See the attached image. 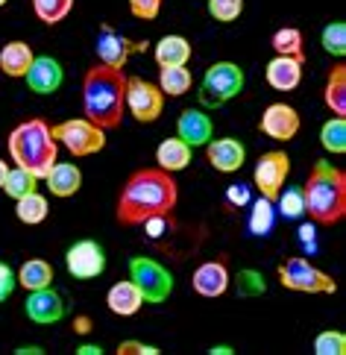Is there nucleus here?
<instances>
[{"label": "nucleus", "instance_id": "f257e3e1", "mask_svg": "<svg viewBox=\"0 0 346 355\" xmlns=\"http://www.w3.org/2000/svg\"><path fill=\"white\" fill-rule=\"evenodd\" d=\"M179 202V185L173 173L162 168H141L123 182L114 218L121 226H141L150 218H171Z\"/></svg>", "mask_w": 346, "mask_h": 355}, {"label": "nucleus", "instance_id": "f03ea898", "mask_svg": "<svg viewBox=\"0 0 346 355\" xmlns=\"http://www.w3.org/2000/svg\"><path fill=\"white\" fill-rule=\"evenodd\" d=\"M126 115V73L121 68L92 65L83 73V118L100 130H114Z\"/></svg>", "mask_w": 346, "mask_h": 355}, {"label": "nucleus", "instance_id": "7ed1b4c3", "mask_svg": "<svg viewBox=\"0 0 346 355\" xmlns=\"http://www.w3.org/2000/svg\"><path fill=\"white\" fill-rule=\"evenodd\" d=\"M305 214L314 226H335L346 218V173L331 162H314L302 185Z\"/></svg>", "mask_w": 346, "mask_h": 355}, {"label": "nucleus", "instance_id": "20e7f679", "mask_svg": "<svg viewBox=\"0 0 346 355\" xmlns=\"http://www.w3.org/2000/svg\"><path fill=\"white\" fill-rule=\"evenodd\" d=\"M9 156L18 168L44 180L47 171L53 168V162L59 159V141L50 132V123L42 118H30L18 123L9 132Z\"/></svg>", "mask_w": 346, "mask_h": 355}, {"label": "nucleus", "instance_id": "39448f33", "mask_svg": "<svg viewBox=\"0 0 346 355\" xmlns=\"http://www.w3.org/2000/svg\"><path fill=\"white\" fill-rule=\"evenodd\" d=\"M279 285L297 294H338V282L326 270H320L314 261L302 256H291L279 264Z\"/></svg>", "mask_w": 346, "mask_h": 355}, {"label": "nucleus", "instance_id": "423d86ee", "mask_svg": "<svg viewBox=\"0 0 346 355\" xmlns=\"http://www.w3.org/2000/svg\"><path fill=\"white\" fill-rule=\"evenodd\" d=\"M50 132H53V138L73 159H85V156H94L100 150H106V130H100L88 118L59 121L50 126Z\"/></svg>", "mask_w": 346, "mask_h": 355}, {"label": "nucleus", "instance_id": "0eeeda50", "mask_svg": "<svg viewBox=\"0 0 346 355\" xmlns=\"http://www.w3.org/2000/svg\"><path fill=\"white\" fill-rule=\"evenodd\" d=\"M243 83H247V73L238 62H214L202 73V100L209 106H223L243 92Z\"/></svg>", "mask_w": 346, "mask_h": 355}, {"label": "nucleus", "instance_id": "6e6552de", "mask_svg": "<svg viewBox=\"0 0 346 355\" xmlns=\"http://www.w3.org/2000/svg\"><path fill=\"white\" fill-rule=\"evenodd\" d=\"M130 279L141 291L144 302H164L173 294V273L159 264L156 259L147 256H132L130 259Z\"/></svg>", "mask_w": 346, "mask_h": 355}, {"label": "nucleus", "instance_id": "1a4fd4ad", "mask_svg": "<svg viewBox=\"0 0 346 355\" xmlns=\"http://www.w3.org/2000/svg\"><path fill=\"white\" fill-rule=\"evenodd\" d=\"M291 173V156L285 150H267L261 153V159L255 162V171H252V185L259 197L276 202L279 191L285 188V180Z\"/></svg>", "mask_w": 346, "mask_h": 355}, {"label": "nucleus", "instance_id": "9d476101", "mask_svg": "<svg viewBox=\"0 0 346 355\" xmlns=\"http://www.w3.org/2000/svg\"><path fill=\"white\" fill-rule=\"evenodd\" d=\"M164 109V94L156 83L144 77H126V112L138 123H153L159 121Z\"/></svg>", "mask_w": 346, "mask_h": 355}, {"label": "nucleus", "instance_id": "9b49d317", "mask_svg": "<svg viewBox=\"0 0 346 355\" xmlns=\"http://www.w3.org/2000/svg\"><path fill=\"white\" fill-rule=\"evenodd\" d=\"M94 50H97V62L100 65H109V68H126L132 53H141L147 50V42H138V39H130L126 33L109 27L103 24L97 33V42H94Z\"/></svg>", "mask_w": 346, "mask_h": 355}, {"label": "nucleus", "instance_id": "f8f14e48", "mask_svg": "<svg viewBox=\"0 0 346 355\" xmlns=\"http://www.w3.org/2000/svg\"><path fill=\"white\" fill-rule=\"evenodd\" d=\"M65 270L73 279H80V282L103 276V270H106V250L92 238L76 241V244H71L68 252H65Z\"/></svg>", "mask_w": 346, "mask_h": 355}, {"label": "nucleus", "instance_id": "ddd939ff", "mask_svg": "<svg viewBox=\"0 0 346 355\" xmlns=\"http://www.w3.org/2000/svg\"><path fill=\"white\" fill-rule=\"evenodd\" d=\"M300 112L288 106V103H270L264 112H261V121H259V130L270 138V141H279V144H288L293 138L300 135Z\"/></svg>", "mask_w": 346, "mask_h": 355}, {"label": "nucleus", "instance_id": "4468645a", "mask_svg": "<svg viewBox=\"0 0 346 355\" xmlns=\"http://www.w3.org/2000/svg\"><path fill=\"white\" fill-rule=\"evenodd\" d=\"M27 302H24V311L33 323L38 326H53L65 317V300H62L59 291H53V285L38 288V291H27Z\"/></svg>", "mask_w": 346, "mask_h": 355}, {"label": "nucleus", "instance_id": "2eb2a0df", "mask_svg": "<svg viewBox=\"0 0 346 355\" xmlns=\"http://www.w3.org/2000/svg\"><path fill=\"white\" fill-rule=\"evenodd\" d=\"M206 162L217 173H238L243 168V162H247V147L232 135L211 138L206 144Z\"/></svg>", "mask_w": 346, "mask_h": 355}, {"label": "nucleus", "instance_id": "dca6fc26", "mask_svg": "<svg viewBox=\"0 0 346 355\" xmlns=\"http://www.w3.org/2000/svg\"><path fill=\"white\" fill-rule=\"evenodd\" d=\"M24 80H27V88L33 94L47 97V94H56L62 88V83H65V71H62L59 59H53V56H35L30 71L24 73Z\"/></svg>", "mask_w": 346, "mask_h": 355}, {"label": "nucleus", "instance_id": "f3484780", "mask_svg": "<svg viewBox=\"0 0 346 355\" xmlns=\"http://www.w3.org/2000/svg\"><path fill=\"white\" fill-rule=\"evenodd\" d=\"M229 282H232V276H229V268H226L223 259L202 261L200 268L194 270V276H191V288H194L200 297H206V300L223 297L229 291Z\"/></svg>", "mask_w": 346, "mask_h": 355}, {"label": "nucleus", "instance_id": "a211bd4d", "mask_svg": "<svg viewBox=\"0 0 346 355\" xmlns=\"http://www.w3.org/2000/svg\"><path fill=\"white\" fill-rule=\"evenodd\" d=\"M302 65L305 59L297 56H273L267 62V71H264V80L273 92H293L300 83H302Z\"/></svg>", "mask_w": 346, "mask_h": 355}, {"label": "nucleus", "instance_id": "6ab92c4d", "mask_svg": "<svg viewBox=\"0 0 346 355\" xmlns=\"http://www.w3.org/2000/svg\"><path fill=\"white\" fill-rule=\"evenodd\" d=\"M176 135L191 147H206L214 138V123L202 109H185L176 118Z\"/></svg>", "mask_w": 346, "mask_h": 355}, {"label": "nucleus", "instance_id": "aec40b11", "mask_svg": "<svg viewBox=\"0 0 346 355\" xmlns=\"http://www.w3.org/2000/svg\"><path fill=\"white\" fill-rule=\"evenodd\" d=\"M44 185H47V191L59 197V200H68L73 194H80V188H83V171H80V164H73V162H53V168L47 171L44 176Z\"/></svg>", "mask_w": 346, "mask_h": 355}, {"label": "nucleus", "instance_id": "412c9836", "mask_svg": "<svg viewBox=\"0 0 346 355\" xmlns=\"http://www.w3.org/2000/svg\"><path fill=\"white\" fill-rule=\"evenodd\" d=\"M141 306H144V297H141L132 279H121L106 291V309L118 317H132L141 311Z\"/></svg>", "mask_w": 346, "mask_h": 355}, {"label": "nucleus", "instance_id": "4be33fe9", "mask_svg": "<svg viewBox=\"0 0 346 355\" xmlns=\"http://www.w3.org/2000/svg\"><path fill=\"white\" fill-rule=\"evenodd\" d=\"M33 59H35V53L27 42L12 39L9 44H3V50H0V73L9 80H24V73H27L33 65Z\"/></svg>", "mask_w": 346, "mask_h": 355}, {"label": "nucleus", "instance_id": "5701e85b", "mask_svg": "<svg viewBox=\"0 0 346 355\" xmlns=\"http://www.w3.org/2000/svg\"><path fill=\"white\" fill-rule=\"evenodd\" d=\"M191 156H194V147L185 144L182 138H164V141L156 147V168L168 171V173H179L191 164Z\"/></svg>", "mask_w": 346, "mask_h": 355}, {"label": "nucleus", "instance_id": "b1692460", "mask_svg": "<svg viewBox=\"0 0 346 355\" xmlns=\"http://www.w3.org/2000/svg\"><path fill=\"white\" fill-rule=\"evenodd\" d=\"M191 42L185 35H162L156 42V50H153V59H156L159 68H171V65H188L191 62Z\"/></svg>", "mask_w": 346, "mask_h": 355}, {"label": "nucleus", "instance_id": "393cba45", "mask_svg": "<svg viewBox=\"0 0 346 355\" xmlns=\"http://www.w3.org/2000/svg\"><path fill=\"white\" fill-rule=\"evenodd\" d=\"M15 276H18V285L24 291L47 288V285H53V264L44 261V259H27L15 270Z\"/></svg>", "mask_w": 346, "mask_h": 355}, {"label": "nucleus", "instance_id": "a878e982", "mask_svg": "<svg viewBox=\"0 0 346 355\" xmlns=\"http://www.w3.org/2000/svg\"><path fill=\"white\" fill-rule=\"evenodd\" d=\"M323 103L329 106L331 115H346V65L338 62L329 71L326 88H323Z\"/></svg>", "mask_w": 346, "mask_h": 355}, {"label": "nucleus", "instance_id": "bb28decb", "mask_svg": "<svg viewBox=\"0 0 346 355\" xmlns=\"http://www.w3.org/2000/svg\"><path fill=\"white\" fill-rule=\"evenodd\" d=\"M164 97H182L191 92L194 85V73H191L185 65H171V68H159V83Z\"/></svg>", "mask_w": 346, "mask_h": 355}, {"label": "nucleus", "instance_id": "cd10ccee", "mask_svg": "<svg viewBox=\"0 0 346 355\" xmlns=\"http://www.w3.org/2000/svg\"><path fill=\"white\" fill-rule=\"evenodd\" d=\"M47 214H50V202L44 194H24L15 200V218L21 223H27V226H38V223H44L47 220Z\"/></svg>", "mask_w": 346, "mask_h": 355}, {"label": "nucleus", "instance_id": "c85d7f7f", "mask_svg": "<svg viewBox=\"0 0 346 355\" xmlns=\"http://www.w3.org/2000/svg\"><path fill=\"white\" fill-rule=\"evenodd\" d=\"M273 220H276V209H273V202H270V200H264V197L250 200V218H247V230H250V235H255V238L270 235Z\"/></svg>", "mask_w": 346, "mask_h": 355}, {"label": "nucleus", "instance_id": "c756f323", "mask_svg": "<svg viewBox=\"0 0 346 355\" xmlns=\"http://www.w3.org/2000/svg\"><path fill=\"white\" fill-rule=\"evenodd\" d=\"M320 147H323L326 153H335V156L346 153V118L343 115L329 118L323 126H320Z\"/></svg>", "mask_w": 346, "mask_h": 355}, {"label": "nucleus", "instance_id": "7c9ffc66", "mask_svg": "<svg viewBox=\"0 0 346 355\" xmlns=\"http://www.w3.org/2000/svg\"><path fill=\"white\" fill-rule=\"evenodd\" d=\"M38 176L35 173H30V171H24V168H9L6 171V180H3V191L6 197H12V200H18V197H24V194H33V191H38Z\"/></svg>", "mask_w": 346, "mask_h": 355}, {"label": "nucleus", "instance_id": "2f4dec72", "mask_svg": "<svg viewBox=\"0 0 346 355\" xmlns=\"http://www.w3.org/2000/svg\"><path fill=\"white\" fill-rule=\"evenodd\" d=\"M270 47L273 53L279 56H297V59H305V39L297 27H282L270 35Z\"/></svg>", "mask_w": 346, "mask_h": 355}, {"label": "nucleus", "instance_id": "473e14b6", "mask_svg": "<svg viewBox=\"0 0 346 355\" xmlns=\"http://www.w3.org/2000/svg\"><path fill=\"white\" fill-rule=\"evenodd\" d=\"M73 9V0H33V12L35 18L47 24V27H56L62 24Z\"/></svg>", "mask_w": 346, "mask_h": 355}, {"label": "nucleus", "instance_id": "72a5a7b5", "mask_svg": "<svg viewBox=\"0 0 346 355\" xmlns=\"http://www.w3.org/2000/svg\"><path fill=\"white\" fill-rule=\"evenodd\" d=\"M320 44H323V50H326L329 56L343 59L346 56V24L343 21L326 24L323 33H320Z\"/></svg>", "mask_w": 346, "mask_h": 355}, {"label": "nucleus", "instance_id": "f704fd0d", "mask_svg": "<svg viewBox=\"0 0 346 355\" xmlns=\"http://www.w3.org/2000/svg\"><path fill=\"white\" fill-rule=\"evenodd\" d=\"M276 202H279V214L285 220H300V218H305V197H302V188H282L279 191V197H276Z\"/></svg>", "mask_w": 346, "mask_h": 355}, {"label": "nucleus", "instance_id": "c9c22d12", "mask_svg": "<svg viewBox=\"0 0 346 355\" xmlns=\"http://www.w3.org/2000/svg\"><path fill=\"white\" fill-rule=\"evenodd\" d=\"M314 352L317 355H346V335L338 329H326L314 338Z\"/></svg>", "mask_w": 346, "mask_h": 355}, {"label": "nucleus", "instance_id": "e433bc0d", "mask_svg": "<svg viewBox=\"0 0 346 355\" xmlns=\"http://www.w3.org/2000/svg\"><path fill=\"white\" fill-rule=\"evenodd\" d=\"M209 15L220 24H232L243 15V0H209Z\"/></svg>", "mask_w": 346, "mask_h": 355}, {"label": "nucleus", "instance_id": "4c0bfd02", "mask_svg": "<svg viewBox=\"0 0 346 355\" xmlns=\"http://www.w3.org/2000/svg\"><path fill=\"white\" fill-rule=\"evenodd\" d=\"M238 291L241 294H264L267 291L264 276L259 270H241L238 273Z\"/></svg>", "mask_w": 346, "mask_h": 355}, {"label": "nucleus", "instance_id": "58836bf2", "mask_svg": "<svg viewBox=\"0 0 346 355\" xmlns=\"http://www.w3.org/2000/svg\"><path fill=\"white\" fill-rule=\"evenodd\" d=\"M162 3L164 0H130V15L141 21H153V18H159Z\"/></svg>", "mask_w": 346, "mask_h": 355}, {"label": "nucleus", "instance_id": "ea45409f", "mask_svg": "<svg viewBox=\"0 0 346 355\" xmlns=\"http://www.w3.org/2000/svg\"><path fill=\"white\" fill-rule=\"evenodd\" d=\"M250 185H243V182H235V185H229L226 188V202L232 209H243V206H250Z\"/></svg>", "mask_w": 346, "mask_h": 355}, {"label": "nucleus", "instance_id": "a19ab883", "mask_svg": "<svg viewBox=\"0 0 346 355\" xmlns=\"http://www.w3.org/2000/svg\"><path fill=\"white\" fill-rule=\"evenodd\" d=\"M15 288H18V276H15V270H12L6 261H0V302L9 300Z\"/></svg>", "mask_w": 346, "mask_h": 355}, {"label": "nucleus", "instance_id": "79ce46f5", "mask_svg": "<svg viewBox=\"0 0 346 355\" xmlns=\"http://www.w3.org/2000/svg\"><path fill=\"white\" fill-rule=\"evenodd\" d=\"M118 355H159V347L130 338V340H121L118 344Z\"/></svg>", "mask_w": 346, "mask_h": 355}, {"label": "nucleus", "instance_id": "37998d69", "mask_svg": "<svg viewBox=\"0 0 346 355\" xmlns=\"http://www.w3.org/2000/svg\"><path fill=\"white\" fill-rule=\"evenodd\" d=\"M300 241H302V244H314V223L300 226Z\"/></svg>", "mask_w": 346, "mask_h": 355}, {"label": "nucleus", "instance_id": "c03bdc74", "mask_svg": "<svg viewBox=\"0 0 346 355\" xmlns=\"http://www.w3.org/2000/svg\"><path fill=\"white\" fill-rule=\"evenodd\" d=\"M88 329H92V326H88V317H76V320H73V332H80V335H85V332H88Z\"/></svg>", "mask_w": 346, "mask_h": 355}, {"label": "nucleus", "instance_id": "a18cd8bd", "mask_svg": "<svg viewBox=\"0 0 346 355\" xmlns=\"http://www.w3.org/2000/svg\"><path fill=\"white\" fill-rule=\"evenodd\" d=\"M76 352H80V355H100L103 349H100V347H94V344H83V347L76 349Z\"/></svg>", "mask_w": 346, "mask_h": 355}, {"label": "nucleus", "instance_id": "49530a36", "mask_svg": "<svg viewBox=\"0 0 346 355\" xmlns=\"http://www.w3.org/2000/svg\"><path fill=\"white\" fill-rule=\"evenodd\" d=\"M209 352H211V355H229V352H232V347H226V344H220V347H211Z\"/></svg>", "mask_w": 346, "mask_h": 355}, {"label": "nucleus", "instance_id": "de8ad7c7", "mask_svg": "<svg viewBox=\"0 0 346 355\" xmlns=\"http://www.w3.org/2000/svg\"><path fill=\"white\" fill-rule=\"evenodd\" d=\"M15 352H18V355H27V352H30V355H38L42 349H38V347H21V349H15Z\"/></svg>", "mask_w": 346, "mask_h": 355}, {"label": "nucleus", "instance_id": "09e8293b", "mask_svg": "<svg viewBox=\"0 0 346 355\" xmlns=\"http://www.w3.org/2000/svg\"><path fill=\"white\" fill-rule=\"evenodd\" d=\"M6 171H9V164L0 159V188H3V180H6Z\"/></svg>", "mask_w": 346, "mask_h": 355}, {"label": "nucleus", "instance_id": "8fccbe9b", "mask_svg": "<svg viewBox=\"0 0 346 355\" xmlns=\"http://www.w3.org/2000/svg\"><path fill=\"white\" fill-rule=\"evenodd\" d=\"M6 3H9V0H0V9H3V6H6Z\"/></svg>", "mask_w": 346, "mask_h": 355}]
</instances>
